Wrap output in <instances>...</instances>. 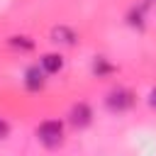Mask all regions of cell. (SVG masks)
Wrapping results in <instances>:
<instances>
[{"label": "cell", "instance_id": "obj_11", "mask_svg": "<svg viewBox=\"0 0 156 156\" xmlns=\"http://www.w3.org/2000/svg\"><path fill=\"white\" fill-rule=\"evenodd\" d=\"M146 2H151V0H146Z\"/></svg>", "mask_w": 156, "mask_h": 156}, {"label": "cell", "instance_id": "obj_2", "mask_svg": "<svg viewBox=\"0 0 156 156\" xmlns=\"http://www.w3.org/2000/svg\"><path fill=\"white\" fill-rule=\"evenodd\" d=\"M105 105H107V110H112V112H124V110H129V107L134 105V93L127 90V88H115V90L107 93Z\"/></svg>", "mask_w": 156, "mask_h": 156}, {"label": "cell", "instance_id": "obj_10", "mask_svg": "<svg viewBox=\"0 0 156 156\" xmlns=\"http://www.w3.org/2000/svg\"><path fill=\"white\" fill-rule=\"evenodd\" d=\"M149 107H154V110H156V88L149 93Z\"/></svg>", "mask_w": 156, "mask_h": 156}, {"label": "cell", "instance_id": "obj_6", "mask_svg": "<svg viewBox=\"0 0 156 156\" xmlns=\"http://www.w3.org/2000/svg\"><path fill=\"white\" fill-rule=\"evenodd\" d=\"M39 66L44 68V73H58L63 68V56L61 54H44L39 58Z\"/></svg>", "mask_w": 156, "mask_h": 156}, {"label": "cell", "instance_id": "obj_7", "mask_svg": "<svg viewBox=\"0 0 156 156\" xmlns=\"http://www.w3.org/2000/svg\"><path fill=\"white\" fill-rule=\"evenodd\" d=\"M7 44H10L12 49H20V51H32V49H34V41H32L29 37H10Z\"/></svg>", "mask_w": 156, "mask_h": 156}, {"label": "cell", "instance_id": "obj_4", "mask_svg": "<svg viewBox=\"0 0 156 156\" xmlns=\"http://www.w3.org/2000/svg\"><path fill=\"white\" fill-rule=\"evenodd\" d=\"M44 83H46V73H44V68L39 63L37 66H29L24 71V85H27V90H41Z\"/></svg>", "mask_w": 156, "mask_h": 156}, {"label": "cell", "instance_id": "obj_3", "mask_svg": "<svg viewBox=\"0 0 156 156\" xmlns=\"http://www.w3.org/2000/svg\"><path fill=\"white\" fill-rule=\"evenodd\" d=\"M68 122H71L73 127L83 129V127H88V124L93 122V110H90L85 102H78V105L71 107V112H68Z\"/></svg>", "mask_w": 156, "mask_h": 156}, {"label": "cell", "instance_id": "obj_8", "mask_svg": "<svg viewBox=\"0 0 156 156\" xmlns=\"http://www.w3.org/2000/svg\"><path fill=\"white\" fill-rule=\"evenodd\" d=\"M93 71H95L98 76H107V73H112V71H115V66H110L105 58H98V61L93 63Z\"/></svg>", "mask_w": 156, "mask_h": 156}, {"label": "cell", "instance_id": "obj_9", "mask_svg": "<svg viewBox=\"0 0 156 156\" xmlns=\"http://www.w3.org/2000/svg\"><path fill=\"white\" fill-rule=\"evenodd\" d=\"M7 134H10V124H7L5 119H0V139H5Z\"/></svg>", "mask_w": 156, "mask_h": 156}, {"label": "cell", "instance_id": "obj_5", "mask_svg": "<svg viewBox=\"0 0 156 156\" xmlns=\"http://www.w3.org/2000/svg\"><path fill=\"white\" fill-rule=\"evenodd\" d=\"M51 41H54V44H61V46H73V44L78 41V34H76L71 27L58 24V27L51 29Z\"/></svg>", "mask_w": 156, "mask_h": 156}, {"label": "cell", "instance_id": "obj_1", "mask_svg": "<svg viewBox=\"0 0 156 156\" xmlns=\"http://www.w3.org/2000/svg\"><path fill=\"white\" fill-rule=\"evenodd\" d=\"M37 136L46 149H56L63 144V124L58 119H44L37 127Z\"/></svg>", "mask_w": 156, "mask_h": 156}]
</instances>
